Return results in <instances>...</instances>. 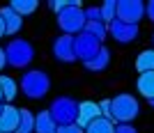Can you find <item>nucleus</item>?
Listing matches in <instances>:
<instances>
[{"mask_svg":"<svg viewBox=\"0 0 154 133\" xmlns=\"http://www.w3.org/2000/svg\"><path fill=\"white\" fill-rule=\"evenodd\" d=\"M5 67H7V55H5V51L0 48V71L5 69Z\"/></svg>","mask_w":154,"mask_h":133,"instance_id":"cd10ccee","label":"nucleus"},{"mask_svg":"<svg viewBox=\"0 0 154 133\" xmlns=\"http://www.w3.org/2000/svg\"><path fill=\"white\" fill-rule=\"evenodd\" d=\"M147 7L140 0H120L117 2V21L129 23V26H138V21L143 19Z\"/></svg>","mask_w":154,"mask_h":133,"instance_id":"0eeeda50","label":"nucleus"},{"mask_svg":"<svg viewBox=\"0 0 154 133\" xmlns=\"http://www.w3.org/2000/svg\"><path fill=\"white\" fill-rule=\"evenodd\" d=\"M0 89H2L5 101H14L16 94H19V85H16V80L9 78V76H0Z\"/></svg>","mask_w":154,"mask_h":133,"instance_id":"a211bd4d","label":"nucleus"},{"mask_svg":"<svg viewBox=\"0 0 154 133\" xmlns=\"http://www.w3.org/2000/svg\"><path fill=\"white\" fill-rule=\"evenodd\" d=\"M115 122L113 119H106V117H99L85 128V133H115Z\"/></svg>","mask_w":154,"mask_h":133,"instance_id":"f3484780","label":"nucleus"},{"mask_svg":"<svg viewBox=\"0 0 154 133\" xmlns=\"http://www.w3.org/2000/svg\"><path fill=\"white\" fill-rule=\"evenodd\" d=\"M101 14H103V23H106V26L113 23V21L117 19V2H115V0L103 2V5H101Z\"/></svg>","mask_w":154,"mask_h":133,"instance_id":"4be33fe9","label":"nucleus"},{"mask_svg":"<svg viewBox=\"0 0 154 133\" xmlns=\"http://www.w3.org/2000/svg\"><path fill=\"white\" fill-rule=\"evenodd\" d=\"M53 57L58 62H76V48H74L71 35H60L53 41Z\"/></svg>","mask_w":154,"mask_h":133,"instance_id":"6e6552de","label":"nucleus"},{"mask_svg":"<svg viewBox=\"0 0 154 133\" xmlns=\"http://www.w3.org/2000/svg\"><path fill=\"white\" fill-rule=\"evenodd\" d=\"M74 5H78V0H51V2H48V7H51L55 14H62L64 9H69V7H74Z\"/></svg>","mask_w":154,"mask_h":133,"instance_id":"5701e85b","label":"nucleus"},{"mask_svg":"<svg viewBox=\"0 0 154 133\" xmlns=\"http://www.w3.org/2000/svg\"><path fill=\"white\" fill-rule=\"evenodd\" d=\"M2 99H5V96H2V89H0V103H2Z\"/></svg>","mask_w":154,"mask_h":133,"instance_id":"2f4dec72","label":"nucleus"},{"mask_svg":"<svg viewBox=\"0 0 154 133\" xmlns=\"http://www.w3.org/2000/svg\"><path fill=\"white\" fill-rule=\"evenodd\" d=\"M58 124H55V119L51 117V113L48 110H42V113L37 115V119H35V133H58Z\"/></svg>","mask_w":154,"mask_h":133,"instance_id":"ddd939ff","label":"nucleus"},{"mask_svg":"<svg viewBox=\"0 0 154 133\" xmlns=\"http://www.w3.org/2000/svg\"><path fill=\"white\" fill-rule=\"evenodd\" d=\"M58 26L62 30V35H81L88 26V19H85V9L81 7V2L69 9H64L62 14H58Z\"/></svg>","mask_w":154,"mask_h":133,"instance_id":"20e7f679","label":"nucleus"},{"mask_svg":"<svg viewBox=\"0 0 154 133\" xmlns=\"http://www.w3.org/2000/svg\"><path fill=\"white\" fill-rule=\"evenodd\" d=\"M35 119H37V115L21 108V119H19V131L16 133H35Z\"/></svg>","mask_w":154,"mask_h":133,"instance_id":"6ab92c4d","label":"nucleus"},{"mask_svg":"<svg viewBox=\"0 0 154 133\" xmlns=\"http://www.w3.org/2000/svg\"><path fill=\"white\" fill-rule=\"evenodd\" d=\"M108 62H110V53H108V48L103 46L101 51L97 53V57H94V60L85 62V69H88V71H103L106 67H108Z\"/></svg>","mask_w":154,"mask_h":133,"instance_id":"2eb2a0df","label":"nucleus"},{"mask_svg":"<svg viewBox=\"0 0 154 133\" xmlns=\"http://www.w3.org/2000/svg\"><path fill=\"white\" fill-rule=\"evenodd\" d=\"M110 108H113V119L115 122H122V124H129L131 119L138 117V99L131 94H117L115 99H110Z\"/></svg>","mask_w":154,"mask_h":133,"instance_id":"39448f33","label":"nucleus"},{"mask_svg":"<svg viewBox=\"0 0 154 133\" xmlns=\"http://www.w3.org/2000/svg\"><path fill=\"white\" fill-rule=\"evenodd\" d=\"M9 7H12L19 16H28V14H32L37 9V0H12Z\"/></svg>","mask_w":154,"mask_h":133,"instance_id":"aec40b11","label":"nucleus"},{"mask_svg":"<svg viewBox=\"0 0 154 133\" xmlns=\"http://www.w3.org/2000/svg\"><path fill=\"white\" fill-rule=\"evenodd\" d=\"M2 35H7V32H5V21H2V16H0V37H2Z\"/></svg>","mask_w":154,"mask_h":133,"instance_id":"c756f323","label":"nucleus"},{"mask_svg":"<svg viewBox=\"0 0 154 133\" xmlns=\"http://www.w3.org/2000/svg\"><path fill=\"white\" fill-rule=\"evenodd\" d=\"M19 119H21V108L7 103L2 115H0V133H16L19 131Z\"/></svg>","mask_w":154,"mask_h":133,"instance_id":"9b49d317","label":"nucleus"},{"mask_svg":"<svg viewBox=\"0 0 154 133\" xmlns=\"http://www.w3.org/2000/svg\"><path fill=\"white\" fill-rule=\"evenodd\" d=\"M78 108H81V103H76L74 99L58 96V99H53L48 113H51V117L55 119L58 126H69V124H76L78 122Z\"/></svg>","mask_w":154,"mask_h":133,"instance_id":"f03ea898","label":"nucleus"},{"mask_svg":"<svg viewBox=\"0 0 154 133\" xmlns=\"http://www.w3.org/2000/svg\"><path fill=\"white\" fill-rule=\"evenodd\" d=\"M115 133H138V131H136L131 124H120V126L115 128Z\"/></svg>","mask_w":154,"mask_h":133,"instance_id":"bb28decb","label":"nucleus"},{"mask_svg":"<svg viewBox=\"0 0 154 133\" xmlns=\"http://www.w3.org/2000/svg\"><path fill=\"white\" fill-rule=\"evenodd\" d=\"M58 133H85V131L78 126V124H69V126H60Z\"/></svg>","mask_w":154,"mask_h":133,"instance_id":"a878e982","label":"nucleus"},{"mask_svg":"<svg viewBox=\"0 0 154 133\" xmlns=\"http://www.w3.org/2000/svg\"><path fill=\"white\" fill-rule=\"evenodd\" d=\"M108 35L117 44H129L138 37V26H129V23H122V21L115 19L113 23H108Z\"/></svg>","mask_w":154,"mask_h":133,"instance_id":"1a4fd4ad","label":"nucleus"},{"mask_svg":"<svg viewBox=\"0 0 154 133\" xmlns=\"http://www.w3.org/2000/svg\"><path fill=\"white\" fill-rule=\"evenodd\" d=\"M51 89V78L42 69H30L21 76V92L28 99H44Z\"/></svg>","mask_w":154,"mask_h":133,"instance_id":"f257e3e1","label":"nucleus"},{"mask_svg":"<svg viewBox=\"0 0 154 133\" xmlns=\"http://www.w3.org/2000/svg\"><path fill=\"white\" fill-rule=\"evenodd\" d=\"M85 19H88V23H103L101 7H88L85 9Z\"/></svg>","mask_w":154,"mask_h":133,"instance_id":"b1692460","label":"nucleus"},{"mask_svg":"<svg viewBox=\"0 0 154 133\" xmlns=\"http://www.w3.org/2000/svg\"><path fill=\"white\" fill-rule=\"evenodd\" d=\"M83 32H88V35L97 37L99 41H103V39H106V35H108V26H106V23H88Z\"/></svg>","mask_w":154,"mask_h":133,"instance_id":"412c9836","label":"nucleus"},{"mask_svg":"<svg viewBox=\"0 0 154 133\" xmlns=\"http://www.w3.org/2000/svg\"><path fill=\"white\" fill-rule=\"evenodd\" d=\"M0 16H2V21H5V32L7 35H16V32L23 28V16H19L9 5L0 9Z\"/></svg>","mask_w":154,"mask_h":133,"instance_id":"f8f14e48","label":"nucleus"},{"mask_svg":"<svg viewBox=\"0 0 154 133\" xmlns=\"http://www.w3.org/2000/svg\"><path fill=\"white\" fill-rule=\"evenodd\" d=\"M136 87L147 101L154 99V71H147V74H140L138 80H136Z\"/></svg>","mask_w":154,"mask_h":133,"instance_id":"4468645a","label":"nucleus"},{"mask_svg":"<svg viewBox=\"0 0 154 133\" xmlns=\"http://www.w3.org/2000/svg\"><path fill=\"white\" fill-rule=\"evenodd\" d=\"M2 110H5V103H0V115H2Z\"/></svg>","mask_w":154,"mask_h":133,"instance_id":"7c9ffc66","label":"nucleus"},{"mask_svg":"<svg viewBox=\"0 0 154 133\" xmlns=\"http://www.w3.org/2000/svg\"><path fill=\"white\" fill-rule=\"evenodd\" d=\"M145 14H147V16H149V21H154V0H152V2H149V5H147V9H145Z\"/></svg>","mask_w":154,"mask_h":133,"instance_id":"c85d7f7f","label":"nucleus"},{"mask_svg":"<svg viewBox=\"0 0 154 133\" xmlns=\"http://www.w3.org/2000/svg\"><path fill=\"white\" fill-rule=\"evenodd\" d=\"M99 108H101V117H106V119H113V108H110V99H103L101 103H99ZM115 122V119H113Z\"/></svg>","mask_w":154,"mask_h":133,"instance_id":"393cba45","label":"nucleus"},{"mask_svg":"<svg viewBox=\"0 0 154 133\" xmlns=\"http://www.w3.org/2000/svg\"><path fill=\"white\" fill-rule=\"evenodd\" d=\"M101 117V108H99V103H94V101H81V108H78V126L83 128H88L92 124L94 119H99Z\"/></svg>","mask_w":154,"mask_h":133,"instance_id":"9d476101","label":"nucleus"},{"mask_svg":"<svg viewBox=\"0 0 154 133\" xmlns=\"http://www.w3.org/2000/svg\"><path fill=\"white\" fill-rule=\"evenodd\" d=\"M149 106H154V99H152V101H149Z\"/></svg>","mask_w":154,"mask_h":133,"instance_id":"473e14b6","label":"nucleus"},{"mask_svg":"<svg viewBox=\"0 0 154 133\" xmlns=\"http://www.w3.org/2000/svg\"><path fill=\"white\" fill-rule=\"evenodd\" d=\"M136 71L138 74H147V71H154V51H143L136 57Z\"/></svg>","mask_w":154,"mask_h":133,"instance_id":"dca6fc26","label":"nucleus"},{"mask_svg":"<svg viewBox=\"0 0 154 133\" xmlns=\"http://www.w3.org/2000/svg\"><path fill=\"white\" fill-rule=\"evenodd\" d=\"M152 39H154V37H152Z\"/></svg>","mask_w":154,"mask_h":133,"instance_id":"72a5a7b5","label":"nucleus"},{"mask_svg":"<svg viewBox=\"0 0 154 133\" xmlns=\"http://www.w3.org/2000/svg\"><path fill=\"white\" fill-rule=\"evenodd\" d=\"M74 48H76V60H81L85 64V62H90V60H94L97 53L101 51L103 46L97 37H92L88 32H81V35L74 37Z\"/></svg>","mask_w":154,"mask_h":133,"instance_id":"423d86ee","label":"nucleus"},{"mask_svg":"<svg viewBox=\"0 0 154 133\" xmlns=\"http://www.w3.org/2000/svg\"><path fill=\"white\" fill-rule=\"evenodd\" d=\"M5 55H7V64L14 67V69H23L32 62L35 57V48H32L30 41L26 39H12L9 44L5 46Z\"/></svg>","mask_w":154,"mask_h":133,"instance_id":"7ed1b4c3","label":"nucleus"}]
</instances>
